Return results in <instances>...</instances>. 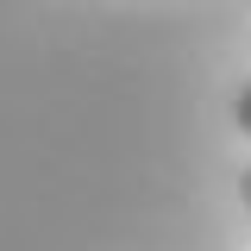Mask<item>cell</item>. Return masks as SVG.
I'll use <instances>...</instances> for the list:
<instances>
[{"mask_svg": "<svg viewBox=\"0 0 251 251\" xmlns=\"http://www.w3.org/2000/svg\"><path fill=\"white\" fill-rule=\"evenodd\" d=\"M232 126H239V132H245V138H251V82H245V88H239V107H232Z\"/></svg>", "mask_w": 251, "mask_h": 251, "instance_id": "cell-1", "label": "cell"}, {"mask_svg": "<svg viewBox=\"0 0 251 251\" xmlns=\"http://www.w3.org/2000/svg\"><path fill=\"white\" fill-rule=\"evenodd\" d=\"M239 195H245V207H251V163L239 170Z\"/></svg>", "mask_w": 251, "mask_h": 251, "instance_id": "cell-2", "label": "cell"}]
</instances>
